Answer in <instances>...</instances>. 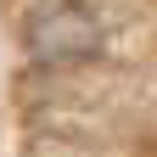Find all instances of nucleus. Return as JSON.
Returning a JSON list of instances; mask_svg holds the SVG:
<instances>
[{
  "instance_id": "nucleus-1",
  "label": "nucleus",
  "mask_w": 157,
  "mask_h": 157,
  "mask_svg": "<svg viewBox=\"0 0 157 157\" xmlns=\"http://www.w3.org/2000/svg\"><path fill=\"white\" fill-rule=\"evenodd\" d=\"M95 45V23L78 6H62V11H51L45 23L34 28V51L39 56H84Z\"/></svg>"
}]
</instances>
